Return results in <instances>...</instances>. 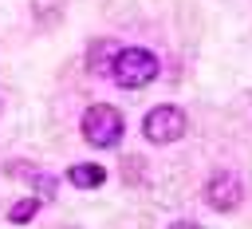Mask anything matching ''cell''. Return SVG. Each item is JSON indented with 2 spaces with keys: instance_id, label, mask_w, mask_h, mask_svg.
Segmentation results:
<instances>
[{
  "instance_id": "obj_7",
  "label": "cell",
  "mask_w": 252,
  "mask_h": 229,
  "mask_svg": "<svg viewBox=\"0 0 252 229\" xmlns=\"http://www.w3.org/2000/svg\"><path fill=\"white\" fill-rule=\"evenodd\" d=\"M35 213H39V197H24L20 205H12V209H8V221H12V225H20V221H32Z\"/></svg>"
},
{
  "instance_id": "obj_3",
  "label": "cell",
  "mask_w": 252,
  "mask_h": 229,
  "mask_svg": "<svg viewBox=\"0 0 252 229\" xmlns=\"http://www.w3.org/2000/svg\"><path fill=\"white\" fill-rule=\"evenodd\" d=\"M185 126H189V118H185V111L173 107V103H161V107H154V111L142 118V134H146L154 146L177 142V138L185 134Z\"/></svg>"
},
{
  "instance_id": "obj_6",
  "label": "cell",
  "mask_w": 252,
  "mask_h": 229,
  "mask_svg": "<svg viewBox=\"0 0 252 229\" xmlns=\"http://www.w3.org/2000/svg\"><path fill=\"white\" fill-rule=\"evenodd\" d=\"M114 51H118V47H114L110 39H98V43L91 47V55H87V67L106 75V71H110V59H114Z\"/></svg>"
},
{
  "instance_id": "obj_8",
  "label": "cell",
  "mask_w": 252,
  "mask_h": 229,
  "mask_svg": "<svg viewBox=\"0 0 252 229\" xmlns=\"http://www.w3.org/2000/svg\"><path fill=\"white\" fill-rule=\"evenodd\" d=\"M169 229H201V225H197V221H173Z\"/></svg>"
},
{
  "instance_id": "obj_2",
  "label": "cell",
  "mask_w": 252,
  "mask_h": 229,
  "mask_svg": "<svg viewBox=\"0 0 252 229\" xmlns=\"http://www.w3.org/2000/svg\"><path fill=\"white\" fill-rule=\"evenodd\" d=\"M79 126H83V138H87L91 146H98V150L118 146V138H122V130H126L122 111L110 107V103H94V107H87V114H83Z\"/></svg>"
},
{
  "instance_id": "obj_4",
  "label": "cell",
  "mask_w": 252,
  "mask_h": 229,
  "mask_svg": "<svg viewBox=\"0 0 252 229\" xmlns=\"http://www.w3.org/2000/svg\"><path fill=\"white\" fill-rule=\"evenodd\" d=\"M240 197H244V190H240V178H236L232 170H217V174L205 182V201H209L217 213H232V209L240 205Z\"/></svg>"
},
{
  "instance_id": "obj_1",
  "label": "cell",
  "mask_w": 252,
  "mask_h": 229,
  "mask_svg": "<svg viewBox=\"0 0 252 229\" xmlns=\"http://www.w3.org/2000/svg\"><path fill=\"white\" fill-rule=\"evenodd\" d=\"M158 71H161V63H158V55H154L150 47H118L114 59H110V71H106V75H110L118 87L138 91V87L154 83Z\"/></svg>"
},
{
  "instance_id": "obj_5",
  "label": "cell",
  "mask_w": 252,
  "mask_h": 229,
  "mask_svg": "<svg viewBox=\"0 0 252 229\" xmlns=\"http://www.w3.org/2000/svg\"><path fill=\"white\" fill-rule=\"evenodd\" d=\"M67 178H71V186H79V190H98V186L106 182V170H102L98 162H75V166L67 170Z\"/></svg>"
}]
</instances>
